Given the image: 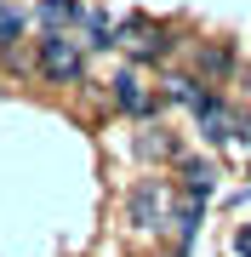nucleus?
<instances>
[{
    "label": "nucleus",
    "mask_w": 251,
    "mask_h": 257,
    "mask_svg": "<svg viewBox=\"0 0 251 257\" xmlns=\"http://www.w3.org/2000/svg\"><path fill=\"white\" fill-rule=\"evenodd\" d=\"M177 211H183V189H177L171 177H143V183L126 194V217L137 223L143 234L171 229V223H177Z\"/></svg>",
    "instance_id": "1"
},
{
    "label": "nucleus",
    "mask_w": 251,
    "mask_h": 257,
    "mask_svg": "<svg viewBox=\"0 0 251 257\" xmlns=\"http://www.w3.org/2000/svg\"><path fill=\"white\" fill-rule=\"evenodd\" d=\"M35 69L46 74L52 86H75L86 74V40H69V35H40L35 40Z\"/></svg>",
    "instance_id": "2"
},
{
    "label": "nucleus",
    "mask_w": 251,
    "mask_h": 257,
    "mask_svg": "<svg viewBox=\"0 0 251 257\" xmlns=\"http://www.w3.org/2000/svg\"><path fill=\"white\" fill-rule=\"evenodd\" d=\"M114 46H120L131 63H154V57L171 52V23H160V18H131V23L114 29Z\"/></svg>",
    "instance_id": "3"
},
{
    "label": "nucleus",
    "mask_w": 251,
    "mask_h": 257,
    "mask_svg": "<svg viewBox=\"0 0 251 257\" xmlns=\"http://www.w3.org/2000/svg\"><path fill=\"white\" fill-rule=\"evenodd\" d=\"M194 120H200V138L205 143H228L234 132L245 126V120L234 114V103H223V92H205V103L194 109Z\"/></svg>",
    "instance_id": "4"
},
{
    "label": "nucleus",
    "mask_w": 251,
    "mask_h": 257,
    "mask_svg": "<svg viewBox=\"0 0 251 257\" xmlns=\"http://www.w3.org/2000/svg\"><path fill=\"white\" fill-rule=\"evenodd\" d=\"M114 109H120V114H137V120H149V114L160 109V97L149 92V80H143L137 69H120V74H114Z\"/></svg>",
    "instance_id": "5"
},
{
    "label": "nucleus",
    "mask_w": 251,
    "mask_h": 257,
    "mask_svg": "<svg viewBox=\"0 0 251 257\" xmlns=\"http://www.w3.org/2000/svg\"><path fill=\"white\" fill-rule=\"evenodd\" d=\"M171 172H177V189H183V200H211L217 172H211L205 160H194V155H177V160H171Z\"/></svg>",
    "instance_id": "6"
},
{
    "label": "nucleus",
    "mask_w": 251,
    "mask_h": 257,
    "mask_svg": "<svg viewBox=\"0 0 251 257\" xmlns=\"http://www.w3.org/2000/svg\"><path fill=\"white\" fill-rule=\"evenodd\" d=\"M228 74H234V52H228V46H205V52H200V69H194L200 86H211V92H217Z\"/></svg>",
    "instance_id": "7"
},
{
    "label": "nucleus",
    "mask_w": 251,
    "mask_h": 257,
    "mask_svg": "<svg viewBox=\"0 0 251 257\" xmlns=\"http://www.w3.org/2000/svg\"><path fill=\"white\" fill-rule=\"evenodd\" d=\"M160 86H166L160 97H166V103H183V109H200V103H205V92H211V86H200L194 74H166Z\"/></svg>",
    "instance_id": "8"
},
{
    "label": "nucleus",
    "mask_w": 251,
    "mask_h": 257,
    "mask_svg": "<svg viewBox=\"0 0 251 257\" xmlns=\"http://www.w3.org/2000/svg\"><path fill=\"white\" fill-rule=\"evenodd\" d=\"M80 0H40V12H35V18L40 23H46V35H63V23H80Z\"/></svg>",
    "instance_id": "9"
},
{
    "label": "nucleus",
    "mask_w": 251,
    "mask_h": 257,
    "mask_svg": "<svg viewBox=\"0 0 251 257\" xmlns=\"http://www.w3.org/2000/svg\"><path fill=\"white\" fill-rule=\"evenodd\" d=\"M137 155H143V160H177V155H183V149H177V138H171V132L149 126V132H143V138H137Z\"/></svg>",
    "instance_id": "10"
},
{
    "label": "nucleus",
    "mask_w": 251,
    "mask_h": 257,
    "mask_svg": "<svg viewBox=\"0 0 251 257\" xmlns=\"http://www.w3.org/2000/svg\"><path fill=\"white\" fill-rule=\"evenodd\" d=\"M234 251H240V257H251V223H245L240 234H234Z\"/></svg>",
    "instance_id": "11"
}]
</instances>
